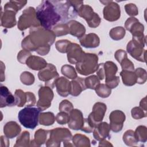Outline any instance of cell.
<instances>
[{
    "label": "cell",
    "mask_w": 147,
    "mask_h": 147,
    "mask_svg": "<svg viewBox=\"0 0 147 147\" xmlns=\"http://www.w3.org/2000/svg\"><path fill=\"white\" fill-rule=\"evenodd\" d=\"M31 56L30 53L26 50H21L18 53L17 56V59L21 63H26V61L28 57Z\"/></svg>",
    "instance_id": "obj_45"
},
{
    "label": "cell",
    "mask_w": 147,
    "mask_h": 147,
    "mask_svg": "<svg viewBox=\"0 0 147 147\" xmlns=\"http://www.w3.org/2000/svg\"><path fill=\"white\" fill-rule=\"evenodd\" d=\"M70 82L64 77L58 78L55 82V86L57 93L63 97H65L69 94Z\"/></svg>",
    "instance_id": "obj_23"
},
{
    "label": "cell",
    "mask_w": 147,
    "mask_h": 147,
    "mask_svg": "<svg viewBox=\"0 0 147 147\" xmlns=\"http://www.w3.org/2000/svg\"><path fill=\"white\" fill-rule=\"evenodd\" d=\"M41 110L38 107L27 106L21 110L18 114L20 123L26 128L34 129L38 125Z\"/></svg>",
    "instance_id": "obj_3"
},
{
    "label": "cell",
    "mask_w": 147,
    "mask_h": 147,
    "mask_svg": "<svg viewBox=\"0 0 147 147\" xmlns=\"http://www.w3.org/2000/svg\"><path fill=\"white\" fill-rule=\"evenodd\" d=\"M110 36L114 40H119L123 38L125 35V30L122 26H117L111 29L110 31Z\"/></svg>",
    "instance_id": "obj_32"
},
{
    "label": "cell",
    "mask_w": 147,
    "mask_h": 147,
    "mask_svg": "<svg viewBox=\"0 0 147 147\" xmlns=\"http://www.w3.org/2000/svg\"><path fill=\"white\" fill-rule=\"evenodd\" d=\"M142 115L146 117L145 114H143V111L140 107H134L131 110V115L132 117L135 119H139L144 117Z\"/></svg>",
    "instance_id": "obj_47"
},
{
    "label": "cell",
    "mask_w": 147,
    "mask_h": 147,
    "mask_svg": "<svg viewBox=\"0 0 147 147\" xmlns=\"http://www.w3.org/2000/svg\"><path fill=\"white\" fill-rule=\"evenodd\" d=\"M115 58L120 63L123 59L127 58V54L126 52L122 49L118 50L115 53Z\"/></svg>",
    "instance_id": "obj_48"
},
{
    "label": "cell",
    "mask_w": 147,
    "mask_h": 147,
    "mask_svg": "<svg viewBox=\"0 0 147 147\" xmlns=\"http://www.w3.org/2000/svg\"><path fill=\"white\" fill-rule=\"evenodd\" d=\"M55 119L58 123L64 125L68 123L69 121V115L67 113H65L64 111H61L57 114L55 117Z\"/></svg>",
    "instance_id": "obj_41"
},
{
    "label": "cell",
    "mask_w": 147,
    "mask_h": 147,
    "mask_svg": "<svg viewBox=\"0 0 147 147\" xmlns=\"http://www.w3.org/2000/svg\"><path fill=\"white\" fill-rule=\"evenodd\" d=\"M17 13L9 10L4 9L3 12L1 11V25L4 28H11L16 24V14Z\"/></svg>",
    "instance_id": "obj_19"
},
{
    "label": "cell",
    "mask_w": 147,
    "mask_h": 147,
    "mask_svg": "<svg viewBox=\"0 0 147 147\" xmlns=\"http://www.w3.org/2000/svg\"><path fill=\"white\" fill-rule=\"evenodd\" d=\"M67 52L68 61L71 64L78 63L85 53L78 44L72 42L68 46Z\"/></svg>",
    "instance_id": "obj_16"
},
{
    "label": "cell",
    "mask_w": 147,
    "mask_h": 147,
    "mask_svg": "<svg viewBox=\"0 0 147 147\" xmlns=\"http://www.w3.org/2000/svg\"><path fill=\"white\" fill-rule=\"evenodd\" d=\"M110 125L107 122L99 123L94 129V137L98 141L105 140L109 136Z\"/></svg>",
    "instance_id": "obj_20"
},
{
    "label": "cell",
    "mask_w": 147,
    "mask_h": 147,
    "mask_svg": "<svg viewBox=\"0 0 147 147\" xmlns=\"http://www.w3.org/2000/svg\"><path fill=\"white\" fill-rule=\"evenodd\" d=\"M49 131L43 129H38L35 132L34 139L32 140V142L36 143L35 145L40 146L44 144L47 140V136L48 135Z\"/></svg>",
    "instance_id": "obj_28"
},
{
    "label": "cell",
    "mask_w": 147,
    "mask_h": 147,
    "mask_svg": "<svg viewBox=\"0 0 147 147\" xmlns=\"http://www.w3.org/2000/svg\"><path fill=\"white\" fill-rule=\"evenodd\" d=\"M55 38L56 35L51 30H46L40 26L32 28L29 35L22 41V48L28 51H36L38 54L45 55L49 52Z\"/></svg>",
    "instance_id": "obj_1"
},
{
    "label": "cell",
    "mask_w": 147,
    "mask_h": 147,
    "mask_svg": "<svg viewBox=\"0 0 147 147\" xmlns=\"http://www.w3.org/2000/svg\"><path fill=\"white\" fill-rule=\"evenodd\" d=\"M110 127L114 132L120 131L125 120V114L120 110H114L110 114Z\"/></svg>",
    "instance_id": "obj_14"
},
{
    "label": "cell",
    "mask_w": 147,
    "mask_h": 147,
    "mask_svg": "<svg viewBox=\"0 0 147 147\" xmlns=\"http://www.w3.org/2000/svg\"><path fill=\"white\" fill-rule=\"evenodd\" d=\"M111 88L106 84H99L96 87L95 91L98 96L101 98H107L111 92Z\"/></svg>",
    "instance_id": "obj_33"
},
{
    "label": "cell",
    "mask_w": 147,
    "mask_h": 147,
    "mask_svg": "<svg viewBox=\"0 0 147 147\" xmlns=\"http://www.w3.org/2000/svg\"><path fill=\"white\" fill-rule=\"evenodd\" d=\"M134 72L136 75V82L139 84L144 83L146 80L143 79L142 77L143 76H146V71L143 68H138L136 69Z\"/></svg>",
    "instance_id": "obj_43"
},
{
    "label": "cell",
    "mask_w": 147,
    "mask_h": 147,
    "mask_svg": "<svg viewBox=\"0 0 147 147\" xmlns=\"http://www.w3.org/2000/svg\"><path fill=\"white\" fill-rule=\"evenodd\" d=\"M38 120L40 124L45 126H49L54 123L55 117L53 113H42L40 114Z\"/></svg>",
    "instance_id": "obj_29"
},
{
    "label": "cell",
    "mask_w": 147,
    "mask_h": 147,
    "mask_svg": "<svg viewBox=\"0 0 147 147\" xmlns=\"http://www.w3.org/2000/svg\"><path fill=\"white\" fill-rule=\"evenodd\" d=\"M40 25V22L36 17V11L33 7L25 9L18 21V28L20 30H24L30 27H38Z\"/></svg>",
    "instance_id": "obj_5"
},
{
    "label": "cell",
    "mask_w": 147,
    "mask_h": 147,
    "mask_svg": "<svg viewBox=\"0 0 147 147\" xmlns=\"http://www.w3.org/2000/svg\"><path fill=\"white\" fill-rule=\"evenodd\" d=\"M123 140L127 145H134L137 142V140L134 136V133L133 131L129 130H127L123 136Z\"/></svg>",
    "instance_id": "obj_37"
},
{
    "label": "cell",
    "mask_w": 147,
    "mask_h": 147,
    "mask_svg": "<svg viewBox=\"0 0 147 147\" xmlns=\"http://www.w3.org/2000/svg\"><path fill=\"white\" fill-rule=\"evenodd\" d=\"M69 121L68 122V127L73 130L81 129L84 122L83 114L80 110L73 109L69 113Z\"/></svg>",
    "instance_id": "obj_17"
},
{
    "label": "cell",
    "mask_w": 147,
    "mask_h": 147,
    "mask_svg": "<svg viewBox=\"0 0 147 147\" xmlns=\"http://www.w3.org/2000/svg\"><path fill=\"white\" fill-rule=\"evenodd\" d=\"M16 105L19 107L32 106L36 103L34 95L30 92H24L21 90H16L14 93Z\"/></svg>",
    "instance_id": "obj_12"
},
{
    "label": "cell",
    "mask_w": 147,
    "mask_h": 147,
    "mask_svg": "<svg viewBox=\"0 0 147 147\" xmlns=\"http://www.w3.org/2000/svg\"><path fill=\"white\" fill-rule=\"evenodd\" d=\"M70 44V41L67 40H59L56 42V48L59 52L61 53H66L67 52L68 47Z\"/></svg>",
    "instance_id": "obj_40"
},
{
    "label": "cell",
    "mask_w": 147,
    "mask_h": 147,
    "mask_svg": "<svg viewBox=\"0 0 147 147\" xmlns=\"http://www.w3.org/2000/svg\"><path fill=\"white\" fill-rule=\"evenodd\" d=\"M69 28V33L78 38H81L86 32V29L84 25L76 21H70L68 23Z\"/></svg>",
    "instance_id": "obj_26"
},
{
    "label": "cell",
    "mask_w": 147,
    "mask_h": 147,
    "mask_svg": "<svg viewBox=\"0 0 147 147\" xmlns=\"http://www.w3.org/2000/svg\"><path fill=\"white\" fill-rule=\"evenodd\" d=\"M21 81L26 85H31L33 84L34 81V77L30 72L25 71L22 72L20 76Z\"/></svg>",
    "instance_id": "obj_39"
},
{
    "label": "cell",
    "mask_w": 147,
    "mask_h": 147,
    "mask_svg": "<svg viewBox=\"0 0 147 147\" xmlns=\"http://www.w3.org/2000/svg\"><path fill=\"white\" fill-rule=\"evenodd\" d=\"M36 17L40 25L46 30H51L61 17L54 4L49 1H42L36 8Z\"/></svg>",
    "instance_id": "obj_2"
},
{
    "label": "cell",
    "mask_w": 147,
    "mask_h": 147,
    "mask_svg": "<svg viewBox=\"0 0 147 147\" xmlns=\"http://www.w3.org/2000/svg\"><path fill=\"white\" fill-rule=\"evenodd\" d=\"M29 141V133L27 131H24L17 138L16 140V144L14 145V146H21V143H23L22 146H28Z\"/></svg>",
    "instance_id": "obj_38"
},
{
    "label": "cell",
    "mask_w": 147,
    "mask_h": 147,
    "mask_svg": "<svg viewBox=\"0 0 147 147\" xmlns=\"http://www.w3.org/2000/svg\"><path fill=\"white\" fill-rule=\"evenodd\" d=\"M21 128L14 121H10L7 122L3 127V132L6 137L8 138H13L18 135L21 131Z\"/></svg>",
    "instance_id": "obj_25"
},
{
    "label": "cell",
    "mask_w": 147,
    "mask_h": 147,
    "mask_svg": "<svg viewBox=\"0 0 147 147\" xmlns=\"http://www.w3.org/2000/svg\"><path fill=\"white\" fill-rule=\"evenodd\" d=\"M98 57L96 54L84 53L81 60L76 64L77 71L81 75H88L96 71Z\"/></svg>",
    "instance_id": "obj_4"
},
{
    "label": "cell",
    "mask_w": 147,
    "mask_h": 147,
    "mask_svg": "<svg viewBox=\"0 0 147 147\" xmlns=\"http://www.w3.org/2000/svg\"><path fill=\"white\" fill-rule=\"evenodd\" d=\"M100 2H103L104 5H106L103 9V17L105 20L109 21H114L119 19L121 16V10L120 7L118 3L112 1H100Z\"/></svg>",
    "instance_id": "obj_10"
},
{
    "label": "cell",
    "mask_w": 147,
    "mask_h": 147,
    "mask_svg": "<svg viewBox=\"0 0 147 147\" xmlns=\"http://www.w3.org/2000/svg\"><path fill=\"white\" fill-rule=\"evenodd\" d=\"M73 110L72 104L67 100H63L59 105V110L69 113Z\"/></svg>",
    "instance_id": "obj_42"
},
{
    "label": "cell",
    "mask_w": 147,
    "mask_h": 147,
    "mask_svg": "<svg viewBox=\"0 0 147 147\" xmlns=\"http://www.w3.org/2000/svg\"><path fill=\"white\" fill-rule=\"evenodd\" d=\"M78 14L83 17L91 28H96L100 22V18L98 14L95 13L92 8L88 5H83L79 9Z\"/></svg>",
    "instance_id": "obj_8"
},
{
    "label": "cell",
    "mask_w": 147,
    "mask_h": 147,
    "mask_svg": "<svg viewBox=\"0 0 147 147\" xmlns=\"http://www.w3.org/2000/svg\"><path fill=\"white\" fill-rule=\"evenodd\" d=\"M106 111V105L103 103L97 102L93 107L92 111L90 114L88 120L95 127L102 122Z\"/></svg>",
    "instance_id": "obj_13"
},
{
    "label": "cell",
    "mask_w": 147,
    "mask_h": 147,
    "mask_svg": "<svg viewBox=\"0 0 147 147\" xmlns=\"http://www.w3.org/2000/svg\"><path fill=\"white\" fill-rule=\"evenodd\" d=\"M104 68L106 84L110 88H115L119 83V77L115 76L117 66L112 61H107L104 63Z\"/></svg>",
    "instance_id": "obj_9"
},
{
    "label": "cell",
    "mask_w": 147,
    "mask_h": 147,
    "mask_svg": "<svg viewBox=\"0 0 147 147\" xmlns=\"http://www.w3.org/2000/svg\"><path fill=\"white\" fill-rule=\"evenodd\" d=\"M27 3L26 1H10L4 5V9H9L17 13Z\"/></svg>",
    "instance_id": "obj_30"
},
{
    "label": "cell",
    "mask_w": 147,
    "mask_h": 147,
    "mask_svg": "<svg viewBox=\"0 0 147 147\" xmlns=\"http://www.w3.org/2000/svg\"><path fill=\"white\" fill-rule=\"evenodd\" d=\"M1 99L0 107L1 108L6 106H13L16 105L15 96L10 92L7 87L1 85Z\"/></svg>",
    "instance_id": "obj_18"
},
{
    "label": "cell",
    "mask_w": 147,
    "mask_h": 147,
    "mask_svg": "<svg viewBox=\"0 0 147 147\" xmlns=\"http://www.w3.org/2000/svg\"><path fill=\"white\" fill-rule=\"evenodd\" d=\"M120 75L122 76L123 84L126 86H133L136 83V75L134 71L122 70Z\"/></svg>",
    "instance_id": "obj_27"
},
{
    "label": "cell",
    "mask_w": 147,
    "mask_h": 147,
    "mask_svg": "<svg viewBox=\"0 0 147 147\" xmlns=\"http://www.w3.org/2000/svg\"><path fill=\"white\" fill-rule=\"evenodd\" d=\"M38 96L39 99L37 105L41 111L50 107L51 101L53 98V93L49 87H41L38 90Z\"/></svg>",
    "instance_id": "obj_11"
},
{
    "label": "cell",
    "mask_w": 147,
    "mask_h": 147,
    "mask_svg": "<svg viewBox=\"0 0 147 147\" xmlns=\"http://www.w3.org/2000/svg\"><path fill=\"white\" fill-rule=\"evenodd\" d=\"M49 131V138L47 141V146H51L52 143L58 144L60 145L61 141L64 142V144L67 142H70L72 138L71 133L67 128H56Z\"/></svg>",
    "instance_id": "obj_6"
},
{
    "label": "cell",
    "mask_w": 147,
    "mask_h": 147,
    "mask_svg": "<svg viewBox=\"0 0 147 147\" xmlns=\"http://www.w3.org/2000/svg\"><path fill=\"white\" fill-rule=\"evenodd\" d=\"M26 64L33 70L42 69L48 64L44 59L36 56H29L26 61Z\"/></svg>",
    "instance_id": "obj_24"
},
{
    "label": "cell",
    "mask_w": 147,
    "mask_h": 147,
    "mask_svg": "<svg viewBox=\"0 0 147 147\" xmlns=\"http://www.w3.org/2000/svg\"><path fill=\"white\" fill-rule=\"evenodd\" d=\"M52 31L56 36H61L69 33V28L67 24H60L55 25L52 28Z\"/></svg>",
    "instance_id": "obj_31"
},
{
    "label": "cell",
    "mask_w": 147,
    "mask_h": 147,
    "mask_svg": "<svg viewBox=\"0 0 147 147\" xmlns=\"http://www.w3.org/2000/svg\"><path fill=\"white\" fill-rule=\"evenodd\" d=\"M121 65L122 67V70L134 71V65L133 63L127 58L123 59L121 63Z\"/></svg>",
    "instance_id": "obj_44"
},
{
    "label": "cell",
    "mask_w": 147,
    "mask_h": 147,
    "mask_svg": "<svg viewBox=\"0 0 147 147\" xmlns=\"http://www.w3.org/2000/svg\"><path fill=\"white\" fill-rule=\"evenodd\" d=\"M38 77L40 80L45 82L46 86L53 88L55 86V82L59 78V74L56 67L53 64H48L38 72Z\"/></svg>",
    "instance_id": "obj_7"
},
{
    "label": "cell",
    "mask_w": 147,
    "mask_h": 147,
    "mask_svg": "<svg viewBox=\"0 0 147 147\" xmlns=\"http://www.w3.org/2000/svg\"><path fill=\"white\" fill-rule=\"evenodd\" d=\"M86 88L84 79L77 77L74 79V80L70 82L69 94L74 96H76L79 95L82 91L85 90Z\"/></svg>",
    "instance_id": "obj_22"
},
{
    "label": "cell",
    "mask_w": 147,
    "mask_h": 147,
    "mask_svg": "<svg viewBox=\"0 0 147 147\" xmlns=\"http://www.w3.org/2000/svg\"><path fill=\"white\" fill-rule=\"evenodd\" d=\"M73 142H74L76 146H84L83 142H84L87 146H90V140L84 135L76 134L73 137Z\"/></svg>",
    "instance_id": "obj_36"
},
{
    "label": "cell",
    "mask_w": 147,
    "mask_h": 147,
    "mask_svg": "<svg viewBox=\"0 0 147 147\" xmlns=\"http://www.w3.org/2000/svg\"><path fill=\"white\" fill-rule=\"evenodd\" d=\"M144 44L133 39L127 45V52L134 59L140 61L145 62V60L142 57L143 48Z\"/></svg>",
    "instance_id": "obj_15"
},
{
    "label": "cell",
    "mask_w": 147,
    "mask_h": 147,
    "mask_svg": "<svg viewBox=\"0 0 147 147\" xmlns=\"http://www.w3.org/2000/svg\"><path fill=\"white\" fill-rule=\"evenodd\" d=\"M97 76L99 80H103L105 78V68H104V63H100L98 65L97 70H96Z\"/></svg>",
    "instance_id": "obj_49"
},
{
    "label": "cell",
    "mask_w": 147,
    "mask_h": 147,
    "mask_svg": "<svg viewBox=\"0 0 147 147\" xmlns=\"http://www.w3.org/2000/svg\"><path fill=\"white\" fill-rule=\"evenodd\" d=\"M125 10L128 15L131 16H136L138 14V10L136 6L133 3L126 4L125 6Z\"/></svg>",
    "instance_id": "obj_46"
},
{
    "label": "cell",
    "mask_w": 147,
    "mask_h": 147,
    "mask_svg": "<svg viewBox=\"0 0 147 147\" xmlns=\"http://www.w3.org/2000/svg\"><path fill=\"white\" fill-rule=\"evenodd\" d=\"M61 71L63 75H64V76H65L69 79H75L78 77L75 68L71 65H63L61 67Z\"/></svg>",
    "instance_id": "obj_35"
},
{
    "label": "cell",
    "mask_w": 147,
    "mask_h": 147,
    "mask_svg": "<svg viewBox=\"0 0 147 147\" xmlns=\"http://www.w3.org/2000/svg\"><path fill=\"white\" fill-rule=\"evenodd\" d=\"M80 43L83 47L88 48H93L98 47L100 40L98 35L95 33H89L79 38Z\"/></svg>",
    "instance_id": "obj_21"
},
{
    "label": "cell",
    "mask_w": 147,
    "mask_h": 147,
    "mask_svg": "<svg viewBox=\"0 0 147 147\" xmlns=\"http://www.w3.org/2000/svg\"><path fill=\"white\" fill-rule=\"evenodd\" d=\"M84 83L87 88L95 90L97 86L100 84V80L96 75H91L84 79Z\"/></svg>",
    "instance_id": "obj_34"
}]
</instances>
